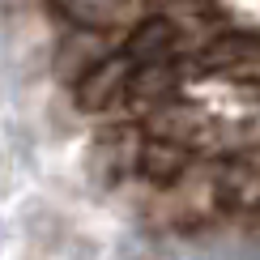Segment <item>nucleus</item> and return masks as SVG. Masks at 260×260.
Returning a JSON list of instances; mask_svg holds the SVG:
<instances>
[{"label": "nucleus", "instance_id": "4", "mask_svg": "<svg viewBox=\"0 0 260 260\" xmlns=\"http://www.w3.org/2000/svg\"><path fill=\"white\" fill-rule=\"evenodd\" d=\"M137 141H141L137 128H111V133H103L94 141V149H90V175L99 183H107V188L120 183L124 175H133Z\"/></svg>", "mask_w": 260, "mask_h": 260}, {"label": "nucleus", "instance_id": "2", "mask_svg": "<svg viewBox=\"0 0 260 260\" xmlns=\"http://www.w3.org/2000/svg\"><path fill=\"white\" fill-rule=\"evenodd\" d=\"M192 171V149L183 141L158 137V133H141L137 141V158H133V175H141L154 188H179Z\"/></svg>", "mask_w": 260, "mask_h": 260}, {"label": "nucleus", "instance_id": "6", "mask_svg": "<svg viewBox=\"0 0 260 260\" xmlns=\"http://www.w3.org/2000/svg\"><path fill=\"white\" fill-rule=\"evenodd\" d=\"M201 64L213 73L260 69V35H222L201 51Z\"/></svg>", "mask_w": 260, "mask_h": 260}, {"label": "nucleus", "instance_id": "8", "mask_svg": "<svg viewBox=\"0 0 260 260\" xmlns=\"http://www.w3.org/2000/svg\"><path fill=\"white\" fill-rule=\"evenodd\" d=\"M179 260H260V247L256 243H209L192 256H179Z\"/></svg>", "mask_w": 260, "mask_h": 260}, {"label": "nucleus", "instance_id": "1", "mask_svg": "<svg viewBox=\"0 0 260 260\" xmlns=\"http://www.w3.org/2000/svg\"><path fill=\"white\" fill-rule=\"evenodd\" d=\"M128 81H133V64H128L124 51H111V56L90 60L85 69L77 73L73 81V99H77V111L85 115H99V111H111L128 99Z\"/></svg>", "mask_w": 260, "mask_h": 260}, {"label": "nucleus", "instance_id": "7", "mask_svg": "<svg viewBox=\"0 0 260 260\" xmlns=\"http://www.w3.org/2000/svg\"><path fill=\"white\" fill-rule=\"evenodd\" d=\"M133 0H60V13L73 21L77 30H90V35H103V30H115L128 13Z\"/></svg>", "mask_w": 260, "mask_h": 260}, {"label": "nucleus", "instance_id": "5", "mask_svg": "<svg viewBox=\"0 0 260 260\" xmlns=\"http://www.w3.org/2000/svg\"><path fill=\"white\" fill-rule=\"evenodd\" d=\"M213 201L235 213H260V162L235 158L213 179Z\"/></svg>", "mask_w": 260, "mask_h": 260}, {"label": "nucleus", "instance_id": "3", "mask_svg": "<svg viewBox=\"0 0 260 260\" xmlns=\"http://www.w3.org/2000/svg\"><path fill=\"white\" fill-rule=\"evenodd\" d=\"M175 47H179V26L171 21L167 13H149V17H141L133 30H128V39H124V56L133 69H145V64H162V60H171L175 56Z\"/></svg>", "mask_w": 260, "mask_h": 260}]
</instances>
